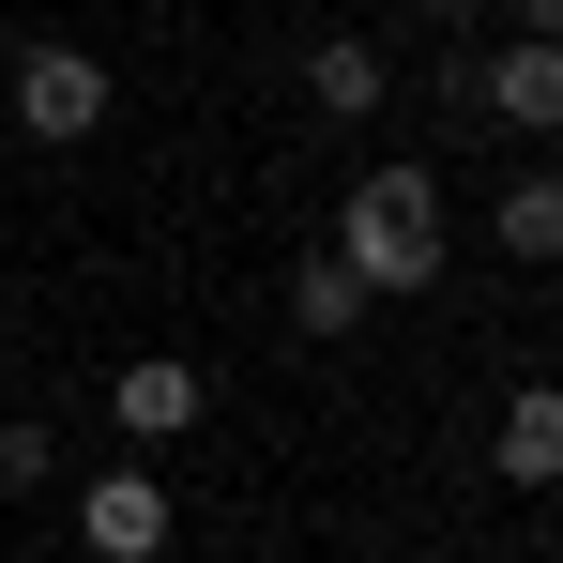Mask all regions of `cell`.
Returning <instances> with one entry per match:
<instances>
[{"mask_svg": "<svg viewBox=\"0 0 563 563\" xmlns=\"http://www.w3.org/2000/svg\"><path fill=\"white\" fill-rule=\"evenodd\" d=\"M335 260H351V289H427L442 275V168H366L351 184V213H335Z\"/></svg>", "mask_w": 563, "mask_h": 563, "instance_id": "6da1fadb", "label": "cell"}, {"mask_svg": "<svg viewBox=\"0 0 563 563\" xmlns=\"http://www.w3.org/2000/svg\"><path fill=\"white\" fill-rule=\"evenodd\" d=\"M15 122H31L46 153H77V137L107 122V62L92 46H15Z\"/></svg>", "mask_w": 563, "mask_h": 563, "instance_id": "7a4b0ae2", "label": "cell"}, {"mask_svg": "<svg viewBox=\"0 0 563 563\" xmlns=\"http://www.w3.org/2000/svg\"><path fill=\"white\" fill-rule=\"evenodd\" d=\"M168 533H184V518H168L153 472H92V487H77V549L92 563H168Z\"/></svg>", "mask_w": 563, "mask_h": 563, "instance_id": "3957f363", "label": "cell"}, {"mask_svg": "<svg viewBox=\"0 0 563 563\" xmlns=\"http://www.w3.org/2000/svg\"><path fill=\"white\" fill-rule=\"evenodd\" d=\"M107 427H122V442H184L198 427V366L184 351H137V366L107 380Z\"/></svg>", "mask_w": 563, "mask_h": 563, "instance_id": "277c9868", "label": "cell"}, {"mask_svg": "<svg viewBox=\"0 0 563 563\" xmlns=\"http://www.w3.org/2000/svg\"><path fill=\"white\" fill-rule=\"evenodd\" d=\"M503 487H563V380H533V396H503Z\"/></svg>", "mask_w": 563, "mask_h": 563, "instance_id": "5b68a950", "label": "cell"}, {"mask_svg": "<svg viewBox=\"0 0 563 563\" xmlns=\"http://www.w3.org/2000/svg\"><path fill=\"white\" fill-rule=\"evenodd\" d=\"M487 107H503L518 137H563V46H503V62H487Z\"/></svg>", "mask_w": 563, "mask_h": 563, "instance_id": "8992f818", "label": "cell"}, {"mask_svg": "<svg viewBox=\"0 0 563 563\" xmlns=\"http://www.w3.org/2000/svg\"><path fill=\"white\" fill-rule=\"evenodd\" d=\"M503 260H563V168L503 184Z\"/></svg>", "mask_w": 563, "mask_h": 563, "instance_id": "52a82bcc", "label": "cell"}, {"mask_svg": "<svg viewBox=\"0 0 563 563\" xmlns=\"http://www.w3.org/2000/svg\"><path fill=\"white\" fill-rule=\"evenodd\" d=\"M305 77H320V107H335V122H366V107L396 92V77H380V46H351V31H335V46H320Z\"/></svg>", "mask_w": 563, "mask_h": 563, "instance_id": "ba28073f", "label": "cell"}, {"mask_svg": "<svg viewBox=\"0 0 563 563\" xmlns=\"http://www.w3.org/2000/svg\"><path fill=\"white\" fill-rule=\"evenodd\" d=\"M289 320H305V335H351V320H366V289H351V260H335V244L305 260V289H289Z\"/></svg>", "mask_w": 563, "mask_h": 563, "instance_id": "9c48e42d", "label": "cell"}, {"mask_svg": "<svg viewBox=\"0 0 563 563\" xmlns=\"http://www.w3.org/2000/svg\"><path fill=\"white\" fill-rule=\"evenodd\" d=\"M518 46H563V0H518Z\"/></svg>", "mask_w": 563, "mask_h": 563, "instance_id": "30bf717a", "label": "cell"}, {"mask_svg": "<svg viewBox=\"0 0 563 563\" xmlns=\"http://www.w3.org/2000/svg\"><path fill=\"white\" fill-rule=\"evenodd\" d=\"M442 15H487V0H442Z\"/></svg>", "mask_w": 563, "mask_h": 563, "instance_id": "8fae6325", "label": "cell"}]
</instances>
